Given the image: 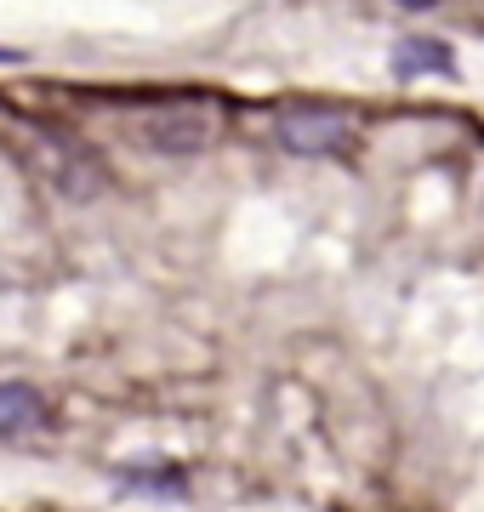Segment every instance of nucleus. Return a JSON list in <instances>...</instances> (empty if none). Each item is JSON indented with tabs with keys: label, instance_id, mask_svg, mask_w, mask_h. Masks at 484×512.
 I'll return each mask as SVG.
<instances>
[{
	"label": "nucleus",
	"instance_id": "1",
	"mask_svg": "<svg viewBox=\"0 0 484 512\" xmlns=\"http://www.w3.org/2000/svg\"><path fill=\"white\" fill-rule=\"evenodd\" d=\"M137 137H143V148H154V154H200V148H211V137H217V114L194 109V103H171V109L143 114V120H137Z\"/></svg>",
	"mask_w": 484,
	"mask_h": 512
},
{
	"label": "nucleus",
	"instance_id": "2",
	"mask_svg": "<svg viewBox=\"0 0 484 512\" xmlns=\"http://www.w3.org/2000/svg\"><path fill=\"white\" fill-rule=\"evenodd\" d=\"M274 137H280L285 154H342V148L354 143V126L331 109H285L274 120Z\"/></svg>",
	"mask_w": 484,
	"mask_h": 512
},
{
	"label": "nucleus",
	"instance_id": "3",
	"mask_svg": "<svg viewBox=\"0 0 484 512\" xmlns=\"http://www.w3.org/2000/svg\"><path fill=\"white\" fill-rule=\"evenodd\" d=\"M29 427H46V399L23 382H0V439L29 433Z\"/></svg>",
	"mask_w": 484,
	"mask_h": 512
},
{
	"label": "nucleus",
	"instance_id": "4",
	"mask_svg": "<svg viewBox=\"0 0 484 512\" xmlns=\"http://www.w3.org/2000/svg\"><path fill=\"white\" fill-rule=\"evenodd\" d=\"M456 63H450V46L445 40H428V35H416L399 46V74H450Z\"/></svg>",
	"mask_w": 484,
	"mask_h": 512
},
{
	"label": "nucleus",
	"instance_id": "5",
	"mask_svg": "<svg viewBox=\"0 0 484 512\" xmlns=\"http://www.w3.org/2000/svg\"><path fill=\"white\" fill-rule=\"evenodd\" d=\"M126 484H137V490H183V478L177 473H166V467H160V473H137V467H126Z\"/></svg>",
	"mask_w": 484,
	"mask_h": 512
},
{
	"label": "nucleus",
	"instance_id": "6",
	"mask_svg": "<svg viewBox=\"0 0 484 512\" xmlns=\"http://www.w3.org/2000/svg\"><path fill=\"white\" fill-rule=\"evenodd\" d=\"M399 6H410V12H422V6H433V0H399Z\"/></svg>",
	"mask_w": 484,
	"mask_h": 512
},
{
	"label": "nucleus",
	"instance_id": "7",
	"mask_svg": "<svg viewBox=\"0 0 484 512\" xmlns=\"http://www.w3.org/2000/svg\"><path fill=\"white\" fill-rule=\"evenodd\" d=\"M0 63H12V52H6V46H0Z\"/></svg>",
	"mask_w": 484,
	"mask_h": 512
}]
</instances>
